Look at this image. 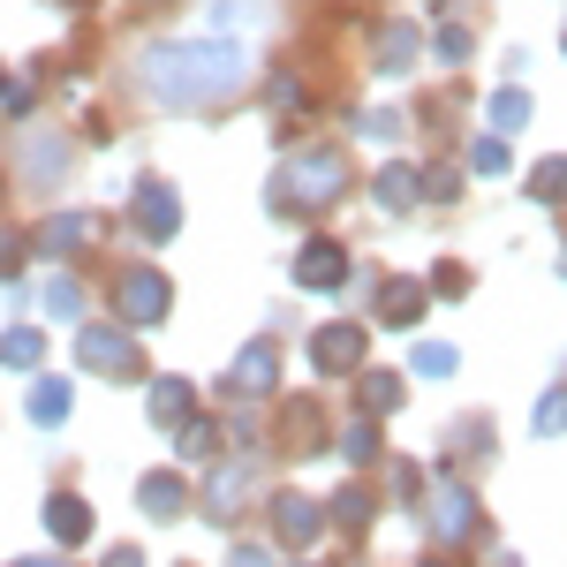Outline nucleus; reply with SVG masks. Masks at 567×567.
Returning a JSON list of instances; mask_svg holds the SVG:
<instances>
[{
	"instance_id": "obj_1",
	"label": "nucleus",
	"mask_w": 567,
	"mask_h": 567,
	"mask_svg": "<svg viewBox=\"0 0 567 567\" xmlns=\"http://www.w3.org/2000/svg\"><path fill=\"white\" fill-rule=\"evenodd\" d=\"M243 76V53L235 45H189V53H159L152 61V84L167 91V99H213V91H227Z\"/></svg>"
},
{
	"instance_id": "obj_2",
	"label": "nucleus",
	"mask_w": 567,
	"mask_h": 567,
	"mask_svg": "<svg viewBox=\"0 0 567 567\" xmlns=\"http://www.w3.org/2000/svg\"><path fill=\"white\" fill-rule=\"evenodd\" d=\"M432 529L446 537V545H462V537L477 529V507H470L462 484H439V492H432Z\"/></svg>"
},
{
	"instance_id": "obj_3",
	"label": "nucleus",
	"mask_w": 567,
	"mask_h": 567,
	"mask_svg": "<svg viewBox=\"0 0 567 567\" xmlns=\"http://www.w3.org/2000/svg\"><path fill=\"white\" fill-rule=\"evenodd\" d=\"M114 310H130L136 326H152V318L167 310V280H159V272H130V280L114 288Z\"/></svg>"
},
{
	"instance_id": "obj_4",
	"label": "nucleus",
	"mask_w": 567,
	"mask_h": 567,
	"mask_svg": "<svg viewBox=\"0 0 567 567\" xmlns=\"http://www.w3.org/2000/svg\"><path fill=\"white\" fill-rule=\"evenodd\" d=\"M296 280H303V288H318V296H333V288L349 280V258H341L333 243H310L303 258H296Z\"/></svg>"
},
{
	"instance_id": "obj_5",
	"label": "nucleus",
	"mask_w": 567,
	"mask_h": 567,
	"mask_svg": "<svg viewBox=\"0 0 567 567\" xmlns=\"http://www.w3.org/2000/svg\"><path fill=\"white\" fill-rule=\"evenodd\" d=\"M310 355H318V371H355L363 363V326H326L310 341Z\"/></svg>"
},
{
	"instance_id": "obj_6",
	"label": "nucleus",
	"mask_w": 567,
	"mask_h": 567,
	"mask_svg": "<svg viewBox=\"0 0 567 567\" xmlns=\"http://www.w3.org/2000/svg\"><path fill=\"white\" fill-rule=\"evenodd\" d=\"M84 363L91 371H122V379H136V355L122 349V333H84Z\"/></svg>"
},
{
	"instance_id": "obj_7",
	"label": "nucleus",
	"mask_w": 567,
	"mask_h": 567,
	"mask_svg": "<svg viewBox=\"0 0 567 567\" xmlns=\"http://www.w3.org/2000/svg\"><path fill=\"white\" fill-rule=\"evenodd\" d=\"M45 523H53V537H61V545H84V537H91L84 499H53V507H45Z\"/></svg>"
},
{
	"instance_id": "obj_8",
	"label": "nucleus",
	"mask_w": 567,
	"mask_h": 567,
	"mask_svg": "<svg viewBox=\"0 0 567 567\" xmlns=\"http://www.w3.org/2000/svg\"><path fill=\"white\" fill-rule=\"evenodd\" d=\"M69 401H76L69 379H39V386H31V416H39V424H61V416H69Z\"/></svg>"
},
{
	"instance_id": "obj_9",
	"label": "nucleus",
	"mask_w": 567,
	"mask_h": 567,
	"mask_svg": "<svg viewBox=\"0 0 567 567\" xmlns=\"http://www.w3.org/2000/svg\"><path fill=\"white\" fill-rule=\"evenodd\" d=\"M280 537H296V545H310V537H318V507L288 492V499H280Z\"/></svg>"
},
{
	"instance_id": "obj_10",
	"label": "nucleus",
	"mask_w": 567,
	"mask_h": 567,
	"mask_svg": "<svg viewBox=\"0 0 567 567\" xmlns=\"http://www.w3.org/2000/svg\"><path fill=\"white\" fill-rule=\"evenodd\" d=\"M272 371H280V363H272V349H265V341H258V349H250V355H243V363H235V386L265 393V386H272Z\"/></svg>"
},
{
	"instance_id": "obj_11",
	"label": "nucleus",
	"mask_w": 567,
	"mask_h": 567,
	"mask_svg": "<svg viewBox=\"0 0 567 567\" xmlns=\"http://www.w3.org/2000/svg\"><path fill=\"white\" fill-rule=\"evenodd\" d=\"M152 416H159V424L189 416V386H182V379H159V386H152Z\"/></svg>"
},
{
	"instance_id": "obj_12",
	"label": "nucleus",
	"mask_w": 567,
	"mask_h": 567,
	"mask_svg": "<svg viewBox=\"0 0 567 567\" xmlns=\"http://www.w3.org/2000/svg\"><path fill=\"white\" fill-rule=\"evenodd\" d=\"M144 235H175V197L167 189H144Z\"/></svg>"
},
{
	"instance_id": "obj_13",
	"label": "nucleus",
	"mask_w": 567,
	"mask_h": 567,
	"mask_svg": "<svg viewBox=\"0 0 567 567\" xmlns=\"http://www.w3.org/2000/svg\"><path fill=\"white\" fill-rule=\"evenodd\" d=\"M144 507H152V515H175V507H182V484L175 477H152V484H144Z\"/></svg>"
},
{
	"instance_id": "obj_14",
	"label": "nucleus",
	"mask_w": 567,
	"mask_h": 567,
	"mask_svg": "<svg viewBox=\"0 0 567 567\" xmlns=\"http://www.w3.org/2000/svg\"><path fill=\"white\" fill-rule=\"evenodd\" d=\"M0 355H8L16 371H31V363H39V333H8V341H0Z\"/></svg>"
},
{
	"instance_id": "obj_15",
	"label": "nucleus",
	"mask_w": 567,
	"mask_h": 567,
	"mask_svg": "<svg viewBox=\"0 0 567 567\" xmlns=\"http://www.w3.org/2000/svg\"><path fill=\"white\" fill-rule=\"evenodd\" d=\"M537 432H567V393H545L537 401Z\"/></svg>"
},
{
	"instance_id": "obj_16",
	"label": "nucleus",
	"mask_w": 567,
	"mask_h": 567,
	"mask_svg": "<svg viewBox=\"0 0 567 567\" xmlns=\"http://www.w3.org/2000/svg\"><path fill=\"white\" fill-rule=\"evenodd\" d=\"M386 318L401 326V318H416V288L409 280H393V296H386Z\"/></svg>"
},
{
	"instance_id": "obj_17",
	"label": "nucleus",
	"mask_w": 567,
	"mask_h": 567,
	"mask_svg": "<svg viewBox=\"0 0 567 567\" xmlns=\"http://www.w3.org/2000/svg\"><path fill=\"white\" fill-rule=\"evenodd\" d=\"M363 393H371V409H379V416H386L393 401H401V386H393V379H379V371H371V379H363Z\"/></svg>"
},
{
	"instance_id": "obj_18",
	"label": "nucleus",
	"mask_w": 567,
	"mask_h": 567,
	"mask_svg": "<svg viewBox=\"0 0 567 567\" xmlns=\"http://www.w3.org/2000/svg\"><path fill=\"white\" fill-rule=\"evenodd\" d=\"M45 310H53V318H76V288H69V280H53V288H45Z\"/></svg>"
},
{
	"instance_id": "obj_19",
	"label": "nucleus",
	"mask_w": 567,
	"mask_h": 567,
	"mask_svg": "<svg viewBox=\"0 0 567 567\" xmlns=\"http://www.w3.org/2000/svg\"><path fill=\"white\" fill-rule=\"evenodd\" d=\"M537 197H567V159H553V167L537 175Z\"/></svg>"
},
{
	"instance_id": "obj_20",
	"label": "nucleus",
	"mask_w": 567,
	"mask_h": 567,
	"mask_svg": "<svg viewBox=\"0 0 567 567\" xmlns=\"http://www.w3.org/2000/svg\"><path fill=\"white\" fill-rule=\"evenodd\" d=\"M333 515H341V523H363V515H371V499H363V492H341V507H333Z\"/></svg>"
},
{
	"instance_id": "obj_21",
	"label": "nucleus",
	"mask_w": 567,
	"mask_h": 567,
	"mask_svg": "<svg viewBox=\"0 0 567 567\" xmlns=\"http://www.w3.org/2000/svg\"><path fill=\"white\" fill-rule=\"evenodd\" d=\"M416 371H432V379H446V371H454V355H446V349H424V355H416Z\"/></svg>"
},
{
	"instance_id": "obj_22",
	"label": "nucleus",
	"mask_w": 567,
	"mask_h": 567,
	"mask_svg": "<svg viewBox=\"0 0 567 567\" xmlns=\"http://www.w3.org/2000/svg\"><path fill=\"white\" fill-rule=\"evenodd\" d=\"M106 567H144V560H136V553H114V560H106Z\"/></svg>"
},
{
	"instance_id": "obj_23",
	"label": "nucleus",
	"mask_w": 567,
	"mask_h": 567,
	"mask_svg": "<svg viewBox=\"0 0 567 567\" xmlns=\"http://www.w3.org/2000/svg\"><path fill=\"white\" fill-rule=\"evenodd\" d=\"M16 567H61V560H16Z\"/></svg>"
}]
</instances>
